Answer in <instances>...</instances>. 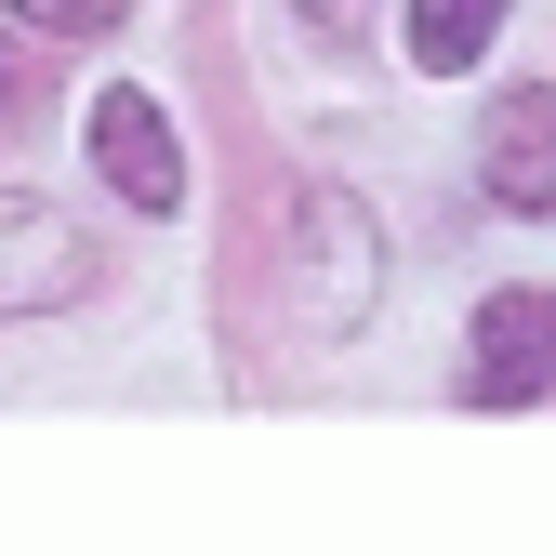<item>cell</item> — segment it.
Instances as JSON below:
<instances>
[{"instance_id": "obj_7", "label": "cell", "mask_w": 556, "mask_h": 556, "mask_svg": "<svg viewBox=\"0 0 556 556\" xmlns=\"http://www.w3.org/2000/svg\"><path fill=\"white\" fill-rule=\"evenodd\" d=\"M0 14H14V27H40V40H106L132 0H0Z\"/></svg>"}, {"instance_id": "obj_4", "label": "cell", "mask_w": 556, "mask_h": 556, "mask_svg": "<svg viewBox=\"0 0 556 556\" xmlns=\"http://www.w3.org/2000/svg\"><path fill=\"white\" fill-rule=\"evenodd\" d=\"M464 397H477V410H530V397H556V292H491V305H477Z\"/></svg>"}, {"instance_id": "obj_1", "label": "cell", "mask_w": 556, "mask_h": 556, "mask_svg": "<svg viewBox=\"0 0 556 556\" xmlns=\"http://www.w3.org/2000/svg\"><path fill=\"white\" fill-rule=\"evenodd\" d=\"M384 292V239H371V199H344V186H305L292 199V331L344 344L371 318Z\"/></svg>"}, {"instance_id": "obj_3", "label": "cell", "mask_w": 556, "mask_h": 556, "mask_svg": "<svg viewBox=\"0 0 556 556\" xmlns=\"http://www.w3.org/2000/svg\"><path fill=\"white\" fill-rule=\"evenodd\" d=\"M93 173H106V199H132V213H186V147H173V106L147 93V80H119V93H93Z\"/></svg>"}, {"instance_id": "obj_2", "label": "cell", "mask_w": 556, "mask_h": 556, "mask_svg": "<svg viewBox=\"0 0 556 556\" xmlns=\"http://www.w3.org/2000/svg\"><path fill=\"white\" fill-rule=\"evenodd\" d=\"M93 292V239L53 213L40 186H0V318H53Z\"/></svg>"}, {"instance_id": "obj_5", "label": "cell", "mask_w": 556, "mask_h": 556, "mask_svg": "<svg viewBox=\"0 0 556 556\" xmlns=\"http://www.w3.org/2000/svg\"><path fill=\"white\" fill-rule=\"evenodd\" d=\"M477 186L504 213H556V93H504L477 119Z\"/></svg>"}, {"instance_id": "obj_6", "label": "cell", "mask_w": 556, "mask_h": 556, "mask_svg": "<svg viewBox=\"0 0 556 556\" xmlns=\"http://www.w3.org/2000/svg\"><path fill=\"white\" fill-rule=\"evenodd\" d=\"M504 14L517 0H410V66H425V80H464V66L504 40Z\"/></svg>"}, {"instance_id": "obj_9", "label": "cell", "mask_w": 556, "mask_h": 556, "mask_svg": "<svg viewBox=\"0 0 556 556\" xmlns=\"http://www.w3.org/2000/svg\"><path fill=\"white\" fill-rule=\"evenodd\" d=\"M371 14H384V0H305V40H331V53H344V40L371 27Z\"/></svg>"}, {"instance_id": "obj_8", "label": "cell", "mask_w": 556, "mask_h": 556, "mask_svg": "<svg viewBox=\"0 0 556 556\" xmlns=\"http://www.w3.org/2000/svg\"><path fill=\"white\" fill-rule=\"evenodd\" d=\"M27 106H40V27L0 14V119H27Z\"/></svg>"}]
</instances>
